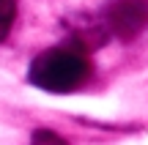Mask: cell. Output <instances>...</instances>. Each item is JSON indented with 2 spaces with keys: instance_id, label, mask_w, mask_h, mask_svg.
<instances>
[{
  "instance_id": "obj_1",
  "label": "cell",
  "mask_w": 148,
  "mask_h": 145,
  "mask_svg": "<svg viewBox=\"0 0 148 145\" xmlns=\"http://www.w3.org/2000/svg\"><path fill=\"white\" fill-rule=\"evenodd\" d=\"M30 82L41 91L49 93H69L77 91L85 80L90 77V60L88 52L77 44H60V47H49L36 60L30 63L27 71Z\"/></svg>"
},
{
  "instance_id": "obj_2",
  "label": "cell",
  "mask_w": 148,
  "mask_h": 145,
  "mask_svg": "<svg viewBox=\"0 0 148 145\" xmlns=\"http://www.w3.org/2000/svg\"><path fill=\"white\" fill-rule=\"evenodd\" d=\"M104 27L123 41L140 36L148 27V0H112L104 8Z\"/></svg>"
},
{
  "instance_id": "obj_3",
  "label": "cell",
  "mask_w": 148,
  "mask_h": 145,
  "mask_svg": "<svg viewBox=\"0 0 148 145\" xmlns=\"http://www.w3.org/2000/svg\"><path fill=\"white\" fill-rule=\"evenodd\" d=\"M16 16V0H0V41L8 36Z\"/></svg>"
},
{
  "instance_id": "obj_4",
  "label": "cell",
  "mask_w": 148,
  "mask_h": 145,
  "mask_svg": "<svg viewBox=\"0 0 148 145\" xmlns=\"http://www.w3.org/2000/svg\"><path fill=\"white\" fill-rule=\"evenodd\" d=\"M30 145H69L60 134H55L52 129H36L30 137Z\"/></svg>"
}]
</instances>
